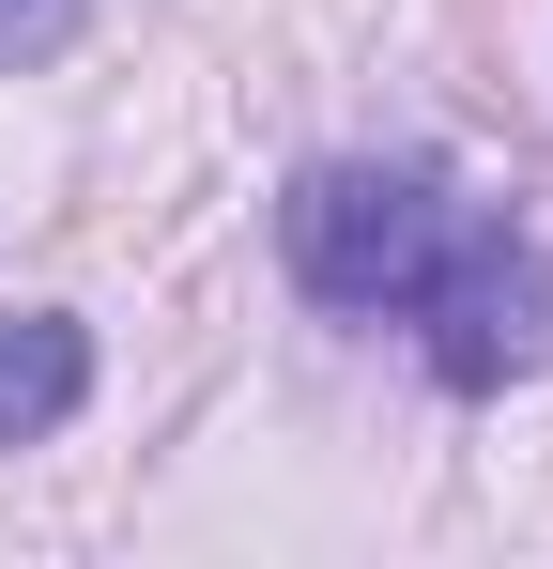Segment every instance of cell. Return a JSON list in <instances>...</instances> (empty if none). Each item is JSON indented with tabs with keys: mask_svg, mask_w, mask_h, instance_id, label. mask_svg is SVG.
I'll return each mask as SVG.
<instances>
[{
	"mask_svg": "<svg viewBox=\"0 0 553 569\" xmlns=\"http://www.w3.org/2000/svg\"><path fill=\"white\" fill-rule=\"evenodd\" d=\"M292 278L323 292V308H400V292L431 278V247L461 231L446 170H415V154H339V170H308L292 186Z\"/></svg>",
	"mask_w": 553,
	"mask_h": 569,
	"instance_id": "6da1fadb",
	"label": "cell"
},
{
	"mask_svg": "<svg viewBox=\"0 0 553 569\" xmlns=\"http://www.w3.org/2000/svg\"><path fill=\"white\" fill-rule=\"evenodd\" d=\"M400 323L431 339V370L461 400H492V385H523L553 355V262L539 231H507V216H461L446 247H431V278L400 292Z\"/></svg>",
	"mask_w": 553,
	"mask_h": 569,
	"instance_id": "7a4b0ae2",
	"label": "cell"
},
{
	"mask_svg": "<svg viewBox=\"0 0 553 569\" xmlns=\"http://www.w3.org/2000/svg\"><path fill=\"white\" fill-rule=\"evenodd\" d=\"M92 400V339L62 308H31V323H0V447H47L62 416Z\"/></svg>",
	"mask_w": 553,
	"mask_h": 569,
	"instance_id": "3957f363",
	"label": "cell"
},
{
	"mask_svg": "<svg viewBox=\"0 0 553 569\" xmlns=\"http://www.w3.org/2000/svg\"><path fill=\"white\" fill-rule=\"evenodd\" d=\"M62 31H78V0H0V62L16 47H62Z\"/></svg>",
	"mask_w": 553,
	"mask_h": 569,
	"instance_id": "277c9868",
	"label": "cell"
}]
</instances>
